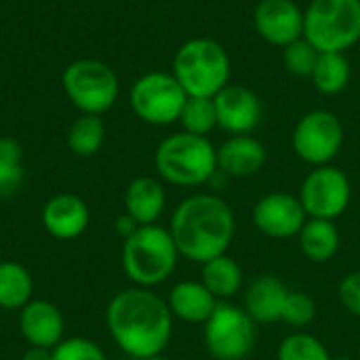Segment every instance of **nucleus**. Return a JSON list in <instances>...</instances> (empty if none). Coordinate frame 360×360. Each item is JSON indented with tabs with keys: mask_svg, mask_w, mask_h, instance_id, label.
Instances as JSON below:
<instances>
[{
	"mask_svg": "<svg viewBox=\"0 0 360 360\" xmlns=\"http://www.w3.org/2000/svg\"><path fill=\"white\" fill-rule=\"evenodd\" d=\"M251 221L257 232L274 240L297 238L308 215L297 196L289 192H270L262 196L251 211Z\"/></svg>",
	"mask_w": 360,
	"mask_h": 360,
	"instance_id": "nucleus-12",
	"label": "nucleus"
},
{
	"mask_svg": "<svg viewBox=\"0 0 360 360\" xmlns=\"http://www.w3.org/2000/svg\"><path fill=\"white\" fill-rule=\"evenodd\" d=\"M200 283L215 295L217 302H230L240 293L245 274L240 264L226 253L200 266Z\"/></svg>",
	"mask_w": 360,
	"mask_h": 360,
	"instance_id": "nucleus-22",
	"label": "nucleus"
},
{
	"mask_svg": "<svg viewBox=\"0 0 360 360\" xmlns=\"http://www.w3.org/2000/svg\"><path fill=\"white\" fill-rule=\"evenodd\" d=\"M181 255L169 228L158 224L139 226L122 240V270L135 287L154 289L167 283L177 270Z\"/></svg>",
	"mask_w": 360,
	"mask_h": 360,
	"instance_id": "nucleus-4",
	"label": "nucleus"
},
{
	"mask_svg": "<svg viewBox=\"0 0 360 360\" xmlns=\"http://www.w3.org/2000/svg\"><path fill=\"white\" fill-rule=\"evenodd\" d=\"M297 245L310 264H327L340 253L342 234L335 221L308 217L302 232L297 234Z\"/></svg>",
	"mask_w": 360,
	"mask_h": 360,
	"instance_id": "nucleus-21",
	"label": "nucleus"
},
{
	"mask_svg": "<svg viewBox=\"0 0 360 360\" xmlns=\"http://www.w3.org/2000/svg\"><path fill=\"white\" fill-rule=\"evenodd\" d=\"M169 232L179 255L202 266L228 253L236 234V217L221 196L192 194L175 207Z\"/></svg>",
	"mask_w": 360,
	"mask_h": 360,
	"instance_id": "nucleus-2",
	"label": "nucleus"
},
{
	"mask_svg": "<svg viewBox=\"0 0 360 360\" xmlns=\"http://www.w3.org/2000/svg\"><path fill=\"white\" fill-rule=\"evenodd\" d=\"M19 331L27 346L53 350L65 338V319L55 304L32 300L19 310Z\"/></svg>",
	"mask_w": 360,
	"mask_h": 360,
	"instance_id": "nucleus-16",
	"label": "nucleus"
},
{
	"mask_svg": "<svg viewBox=\"0 0 360 360\" xmlns=\"http://www.w3.org/2000/svg\"><path fill=\"white\" fill-rule=\"evenodd\" d=\"M215 112H217V127L230 135H251L264 118V108L255 91L228 84L215 97Z\"/></svg>",
	"mask_w": 360,
	"mask_h": 360,
	"instance_id": "nucleus-13",
	"label": "nucleus"
},
{
	"mask_svg": "<svg viewBox=\"0 0 360 360\" xmlns=\"http://www.w3.org/2000/svg\"><path fill=\"white\" fill-rule=\"evenodd\" d=\"M338 297L344 310L360 319V270L348 272L338 285Z\"/></svg>",
	"mask_w": 360,
	"mask_h": 360,
	"instance_id": "nucleus-32",
	"label": "nucleus"
},
{
	"mask_svg": "<svg viewBox=\"0 0 360 360\" xmlns=\"http://www.w3.org/2000/svg\"><path fill=\"white\" fill-rule=\"evenodd\" d=\"M314 319H316L314 300L304 291H291L287 302H285L281 323L293 327V331H304L308 325L314 323Z\"/></svg>",
	"mask_w": 360,
	"mask_h": 360,
	"instance_id": "nucleus-30",
	"label": "nucleus"
},
{
	"mask_svg": "<svg viewBox=\"0 0 360 360\" xmlns=\"http://www.w3.org/2000/svg\"><path fill=\"white\" fill-rule=\"evenodd\" d=\"M327 346L308 331L289 333L276 352V360H331Z\"/></svg>",
	"mask_w": 360,
	"mask_h": 360,
	"instance_id": "nucleus-28",
	"label": "nucleus"
},
{
	"mask_svg": "<svg viewBox=\"0 0 360 360\" xmlns=\"http://www.w3.org/2000/svg\"><path fill=\"white\" fill-rule=\"evenodd\" d=\"M23 150L17 139L0 137V198L13 196L23 181Z\"/></svg>",
	"mask_w": 360,
	"mask_h": 360,
	"instance_id": "nucleus-26",
	"label": "nucleus"
},
{
	"mask_svg": "<svg viewBox=\"0 0 360 360\" xmlns=\"http://www.w3.org/2000/svg\"><path fill=\"white\" fill-rule=\"evenodd\" d=\"M202 340L215 360H247L257 342V323L243 306L219 302L202 325Z\"/></svg>",
	"mask_w": 360,
	"mask_h": 360,
	"instance_id": "nucleus-8",
	"label": "nucleus"
},
{
	"mask_svg": "<svg viewBox=\"0 0 360 360\" xmlns=\"http://www.w3.org/2000/svg\"><path fill=\"white\" fill-rule=\"evenodd\" d=\"M304 38L319 53H346L360 42V0H312L304 11Z\"/></svg>",
	"mask_w": 360,
	"mask_h": 360,
	"instance_id": "nucleus-6",
	"label": "nucleus"
},
{
	"mask_svg": "<svg viewBox=\"0 0 360 360\" xmlns=\"http://www.w3.org/2000/svg\"><path fill=\"white\" fill-rule=\"evenodd\" d=\"M53 360H108L103 348L89 338H63L53 348Z\"/></svg>",
	"mask_w": 360,
	"mask_h": 360,
	"instance_id": "nucleus-31",
	"label": "nucleus"
},
{
	"mask_svg": "<svg viewBox=\"0 0 360 360\" xmlns=\"http://www.w3.org/2000/svg\"><path fill=\"white\" fill-rule=\"evenodd\" d=\"M350 76L352 70L346 53H321L310 80L321 95H338L348 86Z\"/></svg>",
	"mask_w": 360,
	"mask_h": 360,
	"instance_id": "nucleus-24",
	"label": "nucleus"
},
{
	"mask_svg": "<svg viewBox=\"0 0 360 360\" xmlns=\"http://www.w3.org/2000/svg\"><path fill=\"white\" fill-rule=\"evenodd\" d=\"M34 300V278L32 272L13 259L0 262V308L21 310Z\"/></svg>",
	"mask_w": 360,
	"mask_h": 360,
	"instance_id": "nucleus-23",
	"label": "nucleus"
},
{
	"mask_svg": "<svg viewBox=\"0 0 360 360\" xmlns=\"http://www.w3.org/2000/svg\"><path fill=\"white\" fill-rule=\"evenodd\" d=\"M319 55L321 53L306 38H300L283 49V63L289 74L297 78H310L316 68Z\"/></svg>",
	"mask_w": 360,
	"mask_h": 360,
	"instance_id": "nucleus-29",
	"label": "nucleus"
},
{
	"mask_svg": "<svg viewBox=\"0 0 360 360\" xmlns=\"http://www.w3.org/2000/svg\"><path fill=\"white\" fill-rule=\"evenodd\" d=\"M177 122L181 124V131H186V133L209 137V133L217 127V112H215L213 99L188 97Z\"/></svg>",
	"mask_w": 360,
	"mask_h": 360,
	"instance_id": "nucleus-27",
	"label": "nucleus"
},
{
	"mask_svg": "<svg viewBox=\"0 0 360 360\" xmlns=\"http://www.w3.org/2000/svg\"><path fill=\"white\" fill-rule=\"evenodd\" d=\"M232 72L228 51L213 38L186 40L173 57V76L188 97L213 99L228 86Z\"/></svg>",
	"mask_w": 360,
	"mask_h": 360,
	"instance_id": "nucleus-5",
	"label": "nucleus"
},
{
	"mask_svg": "<svg viewBox=\"0 0 360 360\" xmlns=\"http://www.w3.org/2000/svg\"><path fill=\"white\" fill-rule=\"evenodd\" d=\"M21 360H53V350L40 346H27Z\"/></svg>",
	"mask_w": 360,
	"mask_h": 360,
	"instance_id": "nucleus-34",
	"label": "nucleus"
},
{
	"mask_svg": "<svg viewBox=\"0 0 360 360\" xmlns=\"http://www.w3.org/2000/svg\"><path fill=\"white\" fill-rule=\"evenodd\" d=\"M42 228L57 240H74L86 232L91 221L89 205L76 194H57L49 198L40 213Z\"/></svg>",
	"mask_w": 360,
	"mask_h": 360,
	"instance_id": "nucleus-15",
	"label": "nucleus"
},
{
	"mask_svg": "<svg viewBox=\"0 0 360 360\" xmlns=\"http://www.w3.org/2000/svg\"><path fill=\"white\" fill-rule=\"evenodd\" d=\"M255 32L274 46L304 38V11L293 0H259L253 11Z\"/></svg>",
	"mask_w": 360,
	"mask_h": 360,
	"instance_id": "nucleus-14",
	"label": "nucleus"
},
{
	"mask_svg": "<svg viewBox=\"0 0 360 360\" xmlns=\"http://www.w3.org/2000/svg\"><path fill=\"white\" fill-rule=\"evenodd\" d=\"M331 360H356V359H352V356H333Z\"/></svg>",
	"mask_w": 360,
	"mask_h": 360,
	"instance_id": "nucleus-36",
	"label": "nucleus"
},
{
	"mask_svg": "<svg viewBox=\"0 0 360 360\" xmlns=\"http://www.w3.org/2000/svg\"><path fill=\"white\" fill-rule=\"evenodd\" d=\"M215 295L200 281L175 283L167 295V306L173 319L190 325H205L217 308Z\"/></svg>",
	"mask_w": 360,
	"mask_h": 360,
	"instance_id": "nucleus-20",
	"label": "nucleus"
},
{
	"mask_svg": "<svg viewBox=\"0 0 360 360\" xmlns=\"http://www.w3.org/2000/svg\"><path fill=\"white\" fill-rule=\"evenodd\" d=\"M188 95L173 74L148 72L139 76L131 91L129 103L133 114L152 127H167L179 120Z\"/></svg>",
	"mask_w": 360,
	"mask_h": 360,
	"instance_id": "nucleus-9",
	"label": "nucleus"
},
{
	"mask_svg": "<svg viewBox=\"0 0 360 360\" xmlns=\"http://www.w3.org/2000/svg\"><path fill=\"white\" fill-rule=\"evenodd\" d=\"M297 198L308 217L335 221L350 207L352 184L348 175L333 165L314 167L304 177Z\"/></svg>",
	"mask_w": 360,
	"mask_h": 360,
	"instance_id": "nucleus-11",
	"label": "nucleus"
},
{
	"mask_svg": "<svg viewBox=\"0 0 360 360\" xmlns=\"http://www.w3.org/2000/svg\"><path fill=\"white\" fill-rule=\"evenodd\" d=\"M173 314L154 289L129 287L118 291L105 308V327L112 342L133 360L158 356L173 335Z\"/></svg>",
	"mask_w": 360,
	"mask_h": 360,
	"instance_id": "nucleus-1",
	"label": "nucleus"
},
{
	"mask_svg": "<svg viewBox=\"0 0 360 360\" xmlns=\"http://www.w3.org/2000/svg\"><path fill=\"white\" fill-rule=\"evenodd\" d=\"M63 91L80 114H105L118 99L116 72L99 59H76L61 76Z\"/></svg>",
	"mask_w": 360,
	"mask_h": 360,
	"instance_id": "nucleus-7",
	"label": "nucleus"
},
{
	"mask_svg": "<svg viewBox=\"0 0 360 360\" xmlns=\"http://www.w3.org/2000/svg\"><path fill=\"white\" fill-rule=\"evenodd\" d=\"M65 141H68V148L74 156L89 158V156L97 154L105 141V124H103L101 116L80 114L72 122Z\"/></svg>",
	"mask_w": 360,
	"mask_h": 360,
	"instance_id": "nucleus-25",
	"label": "nucleus"
},
{
	"mask_svg": "<svg viewBox=\"0 0 360 360\" xmlns=\"http://www.w3.org/2000/svg\"><path fill=\"white\" fill-rule=\"evenodd\" d=\"M146 360H171V359H167L165 354H158V356H152V359H146Z\"/></svg>",
	"mask_w": 360,
	"mask_h": 360,
	"instance_id": "nucleus-35",
	"label": "nucleus"
},
{
	"mask_svg": "<svg viewBox=\"0 0 360 360\" xmlns=\"http://www.w3.org/2000/svg\"><path fill=\"white\" fill-rule=\"evenodd\" d=\"M167 209V192L162 179L139 175L131 179L124 190V213L137 221V226H154Z\"/></svg>",
	"mask_w": 360,
	"mask_h": 360,
	"instance_id": "nucleus-18",
	"label": "nucleus"
},
{
	"mask_svg": "<svg viewBox=\"0 0 360 360\" xmlns=\"http://www.w3.org/2000/svg\"><path fill=\"white\" fill-rule=\"evenodd\" d=\"M291 146L297 158L310 167L331 165L344 148V124L329 110H312L297 120Z\"/></svg>",
	"mask_w": 360,
	"mask_h": 360,
	"instance_id": "nucleus-10",
	"label": "nucleus"
},
{
	"mask_svg": "<svg viewBox=\"0 0 360 360\" xmlns=\"http://www.w3.org/2000/svg\"><path fill=\"white\" fill-rule=\"evenodd\" d=\"M137 228H139L137 221H135L133 217H129L127 213H122L120 217L114 219V232H116L122 240H127L129 236H133Z\"/></svg>",
	"mask_w": 360,
	"mask_h": 360,
	"instance_id": "nucleus-33",
	"label": "nucleus"
},
{
	"mask_svg": "<svg viewBox=\"0 0 360 360\" xmlns=\"http://www.w3.org/2000/svg\"><path fill=\"white\" fill-rule=\"evenodd\" d=\"M289 287L272 274L255 278L245 291V310L257 325L281 323L285 302L289 297Z\"/></svg>",
	"mask_w": 360,
	"mask_h": 360,
	"instance_id": "nucleus-19",
	"label": "nucleus"
},
{
	"mask_svg": "<svg viewBox=\"0 0 360 360\" xmlns=\"http://www.w3.org/2000/svg\"><path fill=\"white\" fill-rule=\"evenodd\" d=\"M154 167L158 177L171 186L200 188L217 175V148L209 137L179 131L158 143Z\"/></svg>",
	"mask_w": 360,
	"mask_h": 360,
	"instance_id": "nucleus-3",
	"label": "nucleus"
},
{
	"mask_svg": "<svg viewBox=\"0 0 360 360\" xmlns=\"http://www.w3.org/2000/svg\"><path fill=\"white\" fill-rule=\"evenodd\" d=\"M268 160L266 146L253 135H230L217 148V171L226 177H253Z\"/></svg>",
	"mask_w": 360,
	"mask_h": 360,
	"instance_id": "nucleus-17",
	"label": "nucleus"
}]
</instances>
